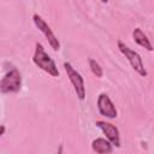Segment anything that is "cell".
I'll list each match as a JSON object with an SVG mask.
<instances>
[{
    "instance_id": "4",
    "label": "cell",
    "mask_w": 154,
    "mask_h": 154,
    "mask_svg": "<svg viewBox=\"0 0 154 154\" xmlns=\"http://www.w3.org/2000/svg\"><path fill=\"white\" fill-rule=\"evenodd\" d=\"M64 69H65V72H66V75L69 77L70 82L73 85V89H75V93H76L77 97L79 100H84L85 99V87H84L83 77L81 76L79 72H77L75 70V67L69 61L64 63Z\"/></svg>"
},
{
    "instance_id": "6",
    "label": "cell",
    "mask_w": 154,
    "mask_h": 154,
    "mask_svg": "<svg viewBox=\"0 0 154 154\" xmlns=\"http://www.w3.org/2000/svg\"><path fill=\"white\" fill-rule=\"evenodd\" d=\"M97 109H99L101 116L109 118V119H114L118 116V112H117L114 103L112 102L109 96L105 93H101L97 96Z\"/></svg>"
},
{
    "instance_id": "3",
    "label": "cell",
    "mask_w": 154,
    "mask_h": 154,
    "mask_svg": "<svg viewBox=\"0 0 154 154\" xmlns=\"http://www.w3.org/2000/svg\"><path fill=\"white\" fill-rule=\"evenodd\" d=\"M118 48H119V51L122 52V54L126 58V60L130 63L131 67H132L138 75L146 77V76H147V70H146V67H144V64H143V60H142L141 55H140L137 52H135L134 49H131L130 47H128V46H126L123 41H120V40L118 41Z\"/></svg>"
},
{
    "instance_id": "2",
    "label": "cell",
    "mask_w": 154,
    "mask_h": 154,
    "mask_svg": "<svg viewBox=\"0 0 154 154\" xmlns=\"http://www.w3.org/2000/svg\"><path fill=\"white\" fill-rule=\"evenodd\" d=\"M22 88V75L16 69L12 67L0 81V91L2 94L18 93Z\"/></svg>"
},
{
    "instance_id": "12",
    "label": "cell",
    "mask_w": 154,
    "mask_h": 154,
    "mask_svg": "<svg viewBox=\"0 0 154 154\" xmlns=\"http://www.w3.org/2000/svg\"><path fill=\"white\" fill-rule=\"evenodd\" d=\"M100 1L103 2V4H107V2H108V0H100Z\"/></svg>"
},
{
    "instance_id": "1",
    "label": "cell",
    "mask_w": 154,
    "mask_h": 154,
    "mask_svg": "<svg viewBox=\"0 0 154 154\" xmlns=\"http://www.w3.org/2000/svg\"><path fill=\"white\" fill-rule=\"evenodd\" d=\"M32 61L37 67H40L41 70H43L52 77H59L60 73L55 65V61L45 52V48L40 42H36V45H35Z\"/></svg>"
},
{
    "instance_id": "11",
    "label": "cell",
    "mask_w": 154,
    "mask_h": 154,
    "mask_svg": "<svg viewBox=\"0 0 154 154\" xmlns=\"http://www.w3.org/2000/svg\"><path fill=\"white\" fill-rule=\"evenodd\" d=\"M5 134V125H1V131H0V135H4Z\"/></svg>"
},
{
    "instance_id": "7",
    "label": "cell",
    "mask_w": 154,
    "mask_h": 154,
    "mask_svg": "<svg viewBox=\"0 0 154 154\" xmlns=\"http://www.w3.org/2000/svg\"><path fill=\"white\" fill-rule=\"evenodd\" d=\"M95 125L105 134L106 138L116 147H120V136H119V130L116 125L103 122V120H97Z\"/></svg>"
},
{
    "instance_id": "8",
    "label": "cell",
    "mask_w": 154,
    "mask_h": 154,
    "mask_svg": "<svg viewBox=\"0 0 154 154\" xmlns=\"http://www.w3.org/2000/svg\"><path fill=\"white\" fill-rule=\"evenodd\" d=\"M112 143L107 140V138H96L91 142V149L97 153V154H109L112 153L113 148H112Z\"/></svg>"
},
{
    "instance_id": "9",
    "label": "cell",
    "mask_w": 154,
    "mask_h": 154,
    "mask_svg": "<svg viewBox=\"0 0 154 154\" xmlns=\"http://www.w3.org/2000/svg\"><path fill=\"white\" fill-rule=\"evenodd\" d=\"M132 37H134V41H135L137 45H140L141 47L146 48L147 51L152 52V51L154 49L153 46H152V43H150V41H149V38H148L147 35L142 31V29H140V28L134 29V31H132Z\"/></svg>"
},
{
    "instance_id": "10",
    "label": "cell",
    "mask_w": 154,
    "mask_h": 154,
    "mask_svg": "<svg viewBox=\"0 0 154 154\" xmlns=\"http://www.w3.org/2000/svg\"><path fill=\"white\" fill-rule=\"evenodd\" d=\"M89 66H90V70H91V72H93V75L94 76H96V77H102V75H103V71H102V67L100 66V64L95 60V59H93V58H89Z\"/></svg>"
},
{
    "instance_id": "5",
    "label": "cell",
    "mask_w": 154,
    "mask_h": 154,
    "mask_svg": "<svg viewBox=\"0 0 154 154\" xmlns=\"http://www.w3.org/2000/svg\"><path fill=\"white\" fill-rule=\"evenodd\" d=\"M32 19H34V23H35L36 28L45 35V37L47 38L49 46L53 48V51H59L60 49L59 40L57 38V36L54 35V32L52 31V29L49 28V25L45 22V19L41 16H38V14H34Z\"/></svg>"
}]
</instances>
